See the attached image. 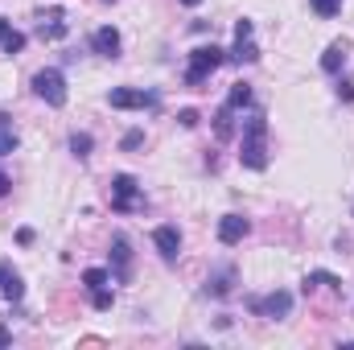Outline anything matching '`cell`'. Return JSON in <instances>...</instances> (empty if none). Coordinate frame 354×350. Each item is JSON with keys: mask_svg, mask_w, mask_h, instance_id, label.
Listing matches in <instances>:
<instances>
[{"mask_svg": "<svg viewBox=\"0 0 354 350\" xmlns=\"http://www.w3.org/2000/svg\"><path fill=\"white\" fill-rule=\"evenodd\" d=\"M0 297H4V301H21V297H25V280L12 272V276H8V284L0 288Z\"/></svg>", "mask_w": 354, "mask_h": 350, "instance_id": "obj_22", "label": "cell"}, {"mask_svg": "<svg viewBox=\"0 0 354 350\" xmlns=\"http://www.w3.org/2000/svg\"><path fill=\"white\" fill-rule=\"evenodd\" d=\"M91 305H95L99 313H107V309L115 305V293H111L107 284H99V288H91Z\"/></svg>", "mask_w": 354, "mask_h": 350, "instance_id": "obj_20", "label": "cell"}, {"mask_svg": "<svg viewBox=\"0 0 354 350\" xmlns=\"http://www.w3.org/2000/svg\"><path fill=\"white\" fill-rule=\"evenodd\" d=\"M248 103H252V87H248V83H235L231 95H227V107H231V111H239V107H248Z\"/></svg>", "mask_w": 354, "mask_h": 350, "instance_id": "obj_19", "label": "cell"}, {"mask_svg": "<svg viewBox=\"0 0 354 350\" xmlns=\"http://www.w3.org/2000/svg\"><path fill=\"white\" fill-rule=\"evenodd\" d=\"M111 260H115V276L128 280V260H132V252H128V235H115V239H111Z\"/></svg>", "mask_w": 354, "mask_h": 350, "instance_id": "obj_13", "label": "cell"}, {"mask_svg": "<svg viewBox=\"0 0 354 350\" xmlns=\"http://www.w3.org/2000/svg\"><path fill=\"white\" fill-rule=\"evenodd\" d=\"M91 149H95L91 132H75V136H71V153H75L79 161H87V157H91Z\"/></svg>", "mask_w": 354, "mask_h": 350, "instance_id": "obj_21", "label": "cell"}, {"mask_svg": "<svg viewBox=\"0 0 354 350\" xmlns=\"http://www.w3.org/2000/svg\"><path fill=\"white\" fill-rule=\"evenodd\" d=\"M140 145H145V132H128V136L120 140V149H128V153H132V149H140Z\"/></svg>", "mask_w": 354, "mask_h": 350, "instance_id": "obj_25", "label": "cell"}, {"mask_svg": "<svg viewBox=\"0 0 354 350\" xmlns=\"http://www.w3.org/2000/svg\"><path fill=\"white\" fill-rule=\"evenodd\" d=\"M107 103L115 111H145V107H157V91H136V87H115L107 95Z\"/></svg>", "mask_w": 354, "mask_h": 350, "instance_id": "obj_5", "label": "cell"}, {"mask_svg": "<svg viewBox=\"0 0 354 350\" xmlns=\"http://www.w3.org/2000/svg\"><path fill=\"white\" fill-rule=\"evenodd\" d=\"M91 50L103 54V58H120V29H111V25L95 29V33H91Z\"/></svg>", "mask_w": 354, "mask_h": 350, "instance_id": "obj_11", "label": "cell"}, {"mask_svg": "<svg viewBox=\"0 0 354 350\" xmlns=\"http://www.w3.org/2000/svg\"><path fill=\"white\" fill-rule=\"evenodd\" d=\"M214 132H218V140H231V132H235V111L223 103L218 107V116H214Z\"/></svg>", "mask_w": 354, "mask_h": 350, "instance_id": "obj_17", "label": "cell"}, {"mask_svg": "<svg viewBox=\"0 0 354 350\" xmlns=\"http://www.w3.org/2000/svg\"><path fill=\"white\" fill-rule=\"evenodd\" d=\"M239 165L243 169H268V120L256 111L243 120V140H239Z\"/></svg>", "mask_w": 354, "mask_h": 350, "instance_id": "obj_1", "label": "cell"}, {"mask_svg": "<svg viewBox=\"0 0 354 350\" xmlns=\"http://www.w3.org/2000/svg\"><path fill=\"white\" fill-rule=\"evenodd\" d=\"M181 4H189V8H194V4H202V0H181Z\"/></svg>", "mask_w": 354, "mask_h": 350, "instance_id": "obj_31", "label": "cell"}, {"mask_svg": "<svg viewBox=\"0 0 354 350\" xmlns=\"http://www.w3.org/2000/svg\"><path fill=\"white\" fill-rule=\"evenodd\" d=\"M0 50H4V54H21V50H25V33L12 29L4 17H0Z\"/></svg>", "mask_w": 354, "mask_h": 350, "instance_id": "obj_12", "label": "cell"}, {"mask_svg": "<svg viewBox=\"0 0 354 350\" xmlns=\"http://www.w3.org/2000/svg\"><path fill=\"white\" fill-rule=\"evenodd\" d=\"M37 33L46 37V42H62L66 37V8H41L37 12Z\"/></svg>", "mask_w": 354, "mask_h": 350, "instance_id": "obj_8", "label": "cell"}, {"mask_svg": "<svg viewBox=\"0 0 354 350\" xmlns=\"http://www.w3.org/2000/svg\"><path fill=\"white\" fill-rule=\"evenodd\" d=\"M338 95H342L346 103H354V83H351V79H342V83H338Z\"/></svg>", "mask_w": 354, "mask_h": 350, "instance_id": "obj_27", "label": "cell"}, {"mask_svg": "<svg viewBox=\"0 0 354 350\" xmlns=\"http://www.w3.org/2000/svg\"><path fill=\"white\" fill-rule=\"evenodd\" d=\"M231 284H235V268H223V272H214V276L206 280V293H210V297H227Z\"/></svg>", "mask_w": 354, "mask_h": 350, "instance_id": "obj_15", "label": "cell"}, {"mask_svg": "<svg viewBox=\"0 0 354 350\" xmlns=\"http://www.w3.org/2000/svg\"><path fill=\"white\" fill-rule=\"evenodd\" d=\"M107 280H111V276H107L103 268H87V272H83V284H87V288H99V284H107Z\"/></svg>", "mask_w": 354, "mask_h": 350, "instance_id": "obj_24", "label": "cell"}, {"mask_svg": "<svg viewBox=\"0 0 354 350\" xmlns=\"http://www.w3.org/2000/svg\"><path fill=\"white\" fill-rule=\"evenodd\" d=\"M8 342H12V334H8V330L0 326V347H8Z\"/></svg>", "mask_w": 354, "mask_h": 350, "instance_id": "obj_30", "label": "cell"}, {"mask_svg": "<svg viewBox=\"0 0 354 350\" xmlns=\"http://www.w3.org/2000/svg\"><path fill=\"white\" fill-rule=\"evenodd\" d=\"M145 206V198H140V181L132 174H115L111 177V210H120V214H132V210H140Z\"/></svg>", "mask_w": 354, "mask_h": 350, "instance_id": "obj_3", "label": "cell"}, {"mask_svg": "<svg viewBox=\"0 0 354 350\" xmlns=\"http://www.w3.org/2000/svg\"><path fill=\"white\" fill-rule=\"evenodd\" d=\"M153 243H157L161 260L174 264L177 256H181V231H177V227H157V231H153Z\"/></svg>", "mask_w": 354, "mask_h": 350, "instance_id": "obj_10", "label": "cell"}, {"mask_svg": "<svg viewBox=\"0 0 354 350\" xmlns=\"http://www.w3.org/2000/svg\"><path fill=\"white\" fill-rule=\"evenodd\" d=\"M317 284H322V288H342V280H338L334 272H309V276H305V293L317 288Z\"/></svg>", "mask_w": 354, "mask_h": 350, "instance_id": "obj_18", "label": "cell"}, {"mask_svg": "<svg viewBox=\"0 0 354 350\" xmlns=\"http://www.w3.org/2000/svg\"><path fill=\"white\" fill-rule=\"evenodd\" d=\"M33 95L46 99L50 107H62V103H66V75H62L58 66L37 71V75H33Z\"/></svg>", "mask_w": 354, "mask_h": 350, "instance_id": "obj_4", "label": "cell"}, {"mask_svg": "<svg viewBox=\"0 0 354 350\" xmlns=\"http://www.w3.org/2000/svg\"><path fill=\"white\" fill-rule=\"evenodd\" d=\"M17 145H21V136H17V128H12V120L0 111V157H8V153H17Z\"/></svg>", "mask_w": 354, "mask_h": 350, "instance_id": "obj_16", "label": "cell"}, {"mask_svg": "<svg viewBox=\"0 0 354 350\" xmlns=\"http://www.w3.org/2000/svg\"><path fill=\"white\" fill-rule=\"evenodd\" d=\"M309 4H313L317 17H338L342 12V0H309Z\"/></svg>", "mask_w": 354, "mask_h": 350, "instance_id": "obj_23", "label": "cell"}, {"mask_svg": "<svg viewBox=\"0 0 354 350\" xmlns=\"http://www.w3.org/2000/svg\"><path fill=\"white\" fill-rule=\"evenodd\" d=\"M248 305H252V313H264V317H288V309H292V293L276 288V293H268V297H252Z\"/></svg>", "mask_w": 354, "mask_h": 350, "instance_id": "obj_6", "label": "cell"}, {"mask_svg": "<svg viewBox=\"0 0 354 350\" xmlns=\"http://www.w3.org/2000/svg\"><path fill=\"white\" fill-rule=\"evenodd\" d=\"M223 62H227V50H218V46H198V50H189V62H185V87H202Z\"/></svg>", "mask_w": 354, "mask_h": 350, "instance_id": "obj_2", "label": "cell"}, {"mask_svg": "<svg viewBox=\"0 0 354 350\" xmlns=\"http://www.w3.org/2000/svg\"><path fill=\"white\" fill-rule=\"evenodd\" d=\"M177 120H181V128H194V124H198V111L185 107V111H177Z\"/></svg>", "mask_w": 354, "mask_h": 350, "instance_id": "obj_26", "label": "cell"}, {"mask_svg": "<svg viewBox=\"0 0 354 350\" xmlns=\"http://www.w3.org/2000/svg\"><path fill=\"white\" fill-rule=\"evenodd\" d=\"M342 66H346V46H342V42L326 46V54H322V71H326V75H338Z\"/></svg>", "mask_w": 354, "mask_h": 350, "instance_id": "obj_14", "label": "cell"}, {"mask_svg": "<svg viewBox=\"0 0 354 350\" xmlns=\"http://www.w3.org/2000/svg\"><path fill=\"white\" fill-rule=\"evenodd\" d=\"M248 231H252V223H248L243 214H223V219H218V243H227V248L243 243Z\"/></svg>", "mask_w": 354, "mask_h": 350, "instance_id": "obj_9", "label": "cell"}, {"mask_svg": "<svg viewBox=\"0 0 354 350\" xmlns=\"http://www.w3.org/2000/svg\"><path fill=\"white\" fill-rule=\"evenodd\" d=\"M227 58L231 62H256L260 58V46L252 42V21H239L235 25V46L227 50Z\"/></svg>", "mask_w": 354, "mask_h": 350, "instance_id": "obj_7", "label": "cell"}, {"mask_svg": "<svg viewBox=\"0 0 354 350\" xmlns=\"http://www.w3.org/2000/svg\"><path fill=\"white\" fill-rule=\"evenodd\" d=\"M8 276H12V264H8V260H0V288L8 284Z\"/></svg>", "mask_w": 354, "mask_h": 350, "instance_id": "obj_28", "label": "cell"}, {"mask_svg": "<svg viewBox=\"0 0 354 350\" xmlns=\"http://www.w3.org/2000/svg\"><path fill=\"white\" fill-rule=\"evenodd\" d=\"M8 190H12V181H8V174H4V169H0V198H4Z\"/></svg>", "mask_w": 354, "mask_h": 350, "instance_id": "obj_29", "label": "cell"}]
</instances>
